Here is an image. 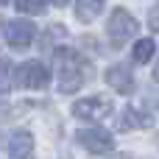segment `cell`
I'll use <instances>...</instances> for the list:
<instances>
[{
	"label": "cell",
	"instance_id": "cell-11",
	"mask_svg": "<svg viewBox=\"0 0 159 159\" xmlns=\"http://www.w3.org/2000/svg\"><path fill=\"white\" fill-rule=\"evenodd\" d=\"M131 53H134V61L137 64H148L154 59V53H157V45H154V39H140Z\"/></svg>",
	"mask_w": 159,
	"mask_h": 159
},
{
	"label": "cell",
	"instance_id": "cell-16",
	"mask_svg": "<svg viewBox=\"0 0 159 159\" xmlns=\"http://www.w3.org/2000/svg\"><path fill=\"white\" fill-rule=\"evenodd\" d=\"M56 3H67V0H56Z\"/></svg>",
	"mask_w": 159,
	"mask_h": 159
},
{
	"label": "cell",
	"instance_id": "cell-17",
	"mask_svg": "<svg viewBox=\"0 0 159 159\" xmlns=\"http://www.w3.org/2000/svg\"><path fill=\"white\" fill-rule=\"evenodd\" d=\"M0 3H8V0H0Z\"/></svg>",
	"mask_w": 159,
	"mask_h": 159
},
{
	"label": "cell",
	"instance_id": "cell-6",
	"mask_svg": "<svg viewBox=\"0 0 159 159\" xmlns=\"http://www.w3.org/2000/svg\"><path fill=\"white\" fill-rule=\"evenodd\" d=\"M20 84L28 87V89H45V87L50 84V75H48L45 64H39V61H25V64L20 67Z\"/></svg>",
	"mask_w": 159,
	"mask_h": 159
},
{
	"label": "cell",
	"instance_id": "cell-7",
	"mask_svg": "<svg viewBox=\"0 0 159 159\" xmlns=\"http://www.w3.org/2000/svg\"><path fill=\"white\" fill-rule=\"evenodd\" d=\"M151 115L148 112H143V109H137V106H126V112L120 115V120H117V129L120 131H131V129H151Z\"/></svg>",
	"mask_w": 159,
	"mask_h": 159
},
{
	"label": "cell",
	"instance_id": "cell-3",
	"mask_svg": "<svg viewBox=\"0 0 159 159\" xmlns=\"http://www.w3.org/2000/svg\"><path fill=\"white\" fill-rule=\"evenodd\" d=\"M134 34H137V20H134L129 11L115 8L112 17H109V36H112L115 42H126V39H131Z\"/></svg>",
	"mask_w": 159,
	"mask_h": 159
},
{
	"label": "cell",
	"instance_id": "cell-10",
	"mask_svg": "<svg viewBox=\"0 0 159 159\" xmlns=\"http://www.w3.org/2000/svg\"><path fill=\"white\" fill-rule=\"evenodd\" d=\"M103 11V0H78L75 3V17L81 22H92Z\"/></svg>",
	"mask_w": 159,
	"mask_h": 159
},
{
	"label": "cell",
	"instance_id": "cell-5",
	"mask_svg": "<svg viewBox=\"0 0 159 159\" xmlns=\"http://www.w3.org/2000/svg\"><path fill=\"white\" fill-rule=\"evenodd\" d=\"M34 36H36V28L28 20H14L6 25V42L11 48H28L34 42Z\"/></svg>",
	"mask_w": 159,
	"mask_h": 159
},
{
	"label": "cell",
	"instance_id": "cell-1",
	"mask_svg": "<svg viewBox=\"0 0 159 159\" xmlns=\"http://www.w3.org/2000/svg\"><path fill=\"white\" fill-rule=\"evenodd\" d=\"M56 56V75H59V89L61 92H75L81 87V59L70 48L53 50Z\"/></svg>",
	"mask_w": 159,
	"mask_h": 159
},
{
	"label": "cell",
	"instance_id": "cell-15",
	"mask_svg": "<svg viewBox=\"0 0 159 159\" xmlns=\"http://www.w3.org/2000/svg\"><path fill=\"white\" fill-rule=\"evenodd\" d=\"M148 25H151V31H159V11H157V14H151Z\"/></svg>",
	"mask_w": 159,
	"mask_h": 159
},
{
	"label": "cell",
	"instance_id": "cell-14",
	"mask_svg": "<svg viewBox=\"0 0 159 159\" xmlns=\"http://www.w3.org/2000/svg\"><path fill=\"white\" fill-rule=\"evenodd\" d=\"M8 117H11V106L8 103H0V123H6Z\"/></svg>",
	"mask_w": 159,
	"mask_h": 159
},
{
	"label": "cell",
	"instance_id": "cell-13",
	"mask_svg": "<svg viewBox=\"0 0 159 159\" xmlns=\"http://www.w3.org/2000/svg\"><path fill=\"white\" fill-rule=\"evenodd\" d=\"M17 8L25 14H45V0H17Z\"/></svg>",
	"mask_w": 159,
	"mask_h": 159
},
{
	"label": "cell",
	"instance_id": "cell-18",
	"mask_svg": "<svg viewBox=\"0 0 159 159\" xmlns=\"http://www.w3.org/2000/svg\"><path fill=\"white\" fill-rule=\"evenodd\" d=\"M157 143H159V137H157Z\"/></svg>",
	"mask_w": 159,
	"mask_h": 159
},
{
	"label": "cell",
	"instance_id": "cell-8",
	"mask_svg": "<svg viewBox=\"0 0 159 159\" xmlns=\"http://www.w3.org/2000/svg\"><path fill=\"white\" fill-rule=\"evenodd\" d=\"M106 81H109L112 89H117V92H123V95L134 89V75H131V70H129L126 64L109 67V70H106Z\"/></svg>",
	"mask_w": 159,
	"mask_h": 159
},
{
	"label": "cell",
	"instance_id": "cell-4",
	"mask_svg": "<svg viewBox=\"0 0 159 159\" xmlns=\"http://www.w3.org/2000/svg\"><path fill=\"white\" fill-rule=\"evenodd\" d=\"M78 143L89 154H109L115 148V140L106 129H84V131H78Z\"/></svg>",
	"mask_w": 159,
	"mask_h": 159
},
{
	"label": "cell",
	"instance_id": "cell-19",
	"mask_svg": "<svg viewBox=\"0 0 159 159\" xmlns=\"http://www.w3.org/2000/svg\"><path fill=\"white\" fill-rule=\"evenodd\" d=\"M120 159H126V157H120Z\"/></svg>",
	"mask_w": 159,
	"mask_h": 159
},
{
	"label": "cell",
	"instance_id": "cell-2",
	"mask_svg": "<svg viewBox=\"0 0 159 159\" xmlns=\"http://www.w3.org/2000/svg\"><path fill=\"white\" fill-rule=\"evenodd\" d=\"M112 109H115L112 101L109 98H101V95L84 98V101H75L73 103V115L81 117V120H103V117L112 115Z\"/></svg>",
	"mask_w": 159,
	"mask_h": 159
},
{
	"label": "cell",
	"instance_id": "cell-9",
	"mask_svg": "<svg viewBox=\"0 0 159 159\" xmlns=\"http://www.w3.org/2000/svg\"><path fill=\"white\" fill-rule=\"evenodd\" d=\"M8 157L11 159H34V137L28 131H17L8 140Z\"/></svg>",
	"mask_w": 159,
	"mask_h": 159
},
{
	"label": "cell",
	"instance_id": "cell-12",
	"mask_svg": "<svg viewBox=\"0 0 159 159\" xmlns=\"http://www.w3.org/2000/svg\"><path fill=\"white\" fill-rule=\"evenodd\" d=\"M11 84H14V70L6 59H0V92H8Z\"/></svg>",
	"mask_w": 159,
	"mask_h": 159
}]
</instances>
